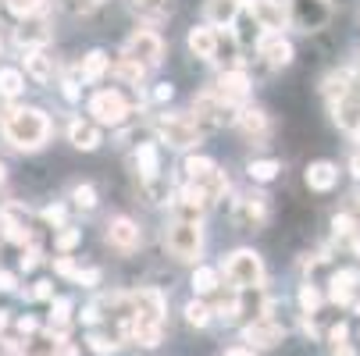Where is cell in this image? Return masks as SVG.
Returning a JSON list of instances; mask_svg holds the SVG:
<instances>
[{
  "mask_svg": "<svg viewBox=\"0 0 360 356\" xmlns=\"http://www.w3.org/2000/svg\"><path fill=\"white\" fill-rule=\"evenodd\" d=\"M132 303H136V310H132V324H129V331H132V338H136L139 345L153 349V345L161 342L165 296H161L158 289H139V292L132 296Z\"/></svg>",
  "mask_w": 360,
  "mask_h": 356,
  "instance_id": "6da1fadb",
  "label": "cell"
},
{
  "mask_svg": "<svg viewBox=\"0 0 360 356\" xmlns=\"http://www.w3.org/2000/svg\"><path fill=\"white\" fill-rule=\"evenodd\" d=\"M50 136V121L36 107H18L4 118V139L15 150H39Z\"/></svg>",
  "mask_w": 360,
  "mask_h": 356,
  "instance_id": "7a4b0ae2",
  "label": "cell"
},
{
  "mask_svg": "<svg viewBox=\"0 0 360 356\" xmlns=\"http://www.w3.org/2000/svg\"><path fill=\"white\" fill-rule=\"evenodd\" d=\"M225 278L239 289H261L264 282V264L253 249H236L232 257L225 261Z\"/></svg>",
  "mask_w": 360,
  "mask_h": 356,
  "instance_id": "3957f363",
  "label": "cell"
},
{
  "mask_svg": "<svg viewBox=\"0 0 360 356\" xmlns=\"http://www.w3.org/2000/svg\"><path fill=\"white\" fill-rule=\"evenodd\" d=\"M168 242V253L175 261H196L200 257V246H203V232L196 221H175L165 235Z\"/></svg>",
  "mask_w": 360,
  "mask_h": 356,
  "instance_id": "277c9868",
  "label": "cell"
},
{
  "mask_svg": "<svg viewBox=\"0 0 360 356\" xmlns=\"http://www.w3.org/2000/svg\"><path fill=\"white\" fill-rule=\"evenodd\" d=\"M125 58L136 61L139 68H153V65H161L165 58V43L158 32H150V29H136L125 43Z\"/></svg>",
  "mask_w": 360,
  "mask_h": 356,
  "instance_id": "5b68a950",
  "label": "cell"
},
{
  "mask_svg": "<svg viewBox=\"0 0 360 356\" xmlns=\"http://www.w3.org/2000/svg\"><path fill=\"white\" fill-rule=\"evenodd\" d=\"M296 29L303 32H314V29H325L328 18H332V8H328V0H289V11Z\"/></svg>",
  "mask_w": 360,
  "mask_h": 356,
  "instance_id": "8992f818",
  "label": "cell"
},
{
  "mask_svg": "<svg viewBox=\"0 0 360 356\" xmlns=\"http://www.w3.org/2000/svg\"><path fill=\"white\" fill-rule=\"evenodd\" d=\"M89 114L100 121V125H122L129 118V104H125V96L118 89H100L93 93L89 100Z\"/></svg>",
  "mask_w": 360,
  "mask_h": 356,
  "instance_id": "52a82bcc",
  "label": "cell"
},
{
  "mask_svg": "<svg viewBox=\"0 0 360 356\" xmlns=\"http://www.w3.org/2000/svg\"><path fill=\"white\" fill-rule=\"evenodd\" d=\"M158 132H161V139H165L168 146H179V150L200 143V128H196V121L179 118V114H165V118H158Z\"/></svg>",
  "mask_w": 360,
  "mask_h": 356,
  "instance_id": "ba28073f",
  "label": "cell"
},
{
  "mask_svg": "<svg viewBox=\"0 0 360 356\" xmlns=\"http://www.w3.org/2000/svg\"><path fill=\"white\" fill-rule=\"evenodd\" d=\"M236 225L246 232H257L268 225V196L264 192H246L236 203Z\"/></svg>",
  "mask_w": 360,
  "mask_h": 356,
  "instance_id": "9c48e42d",
  "label": "cell"
},
{
  "mask_svg": "<svg viewBox=\"0 0 360 356\" xmlns=\"http://www.w3.org/2000/svg\"><path fill=\"white\" fill-rule=\"evenodd\" d=\"M193 111H196V118H200V121H207V125H225V121H236L232 107L225 104V100H218L214 93H203V96H196V100H193Z\"/></svg>",
  "mask_w": 360,
  "mask_h": 356,
  "instance_id": "30bf717a",
  "label": "cell"
},
{
  "mask_svg": "<svg viewBox=\"0 0 360 356\" xmlns=\"http://www.w3.org/2000/svg\"><path fill=\"white\" fill-rule=\"evenodd\" d=\"M250 18L261 29H282L289 15L282 8V0H250Z\"/></svg>",
  "mask_w": 360,
  "mask_h": 356,
  "instance_id": "8fae6325",
  "label": "cell"
},
{
  "mask_svg": "<svg viewBox=\"0 0 360 356\" xmlns=\"http://www.w3.org/2000/svg\"><path fill=\"white\" fill-rule=\"evenodd\" d=\"M108 242H111L115 249H122V253H132V249L139 246V228H136V221H129V218L108 221Z\"/></svg>",
  "mask_w": 360,
  "mask_h": 356,
  "instance_id": "7c38bea8",
  "label": "cell"
},
{
  "mask_svg": "<svg viewBox=\"0 0 360 356\" xmlns=\"http://www.w3.org/2000/svg\"><path fill=\"white\" fill-rule=\"evenodd\" d=\"M189 50H193V58H200V61H214L218 58V32L211 25L189 29Z\"/></svg>",
  "mask_w": 360,
  "mask_h": 356,
  "instance_id": "4fadbf2b",
  "label": "cell"
},
{
  "mask_svg": "<svg viewBox=\"0 0 360 356\" xmlns=\"http://www.w3.org/2000/svg\"><path fill=\"white\" fill-rule=\"evenodd\" d=\"M246 93H250V79L243 75V72H225L221 75V82H218V100H225V104L232 107V104H239V100H246Z\"/></svg>",
  "mask_w": 360,
  "mask_h": 356,
  "instance_id": "5bb4252c",
  "label": "cell"
},
{
  "mask_svg": "<svg viewBox=\"0 0 360 356\" xmlns=\"http://www.w3.org/2000/svg\"><path fill=\"white\" fill-rule=\"evenodd\" d=\"M236 128L246 139H264L268 136V114L261 107H246L243 114H236Z\"/></svg>",
  "mask_w": 360,
  "mask_h": 356,
  "instance_id": "9a60e30c",
  "label": "cell"
},
{
  "mask_svg": "<svg viewBox=\"0 0 360 356\" xmlns=\"http://www.w3.org/2000/svg\"><path fill=\"white\" fill-rule=\"evenodd\" d=\"M335 182H339V168L328 164V161H314L307 168V185L314 192H328V189H335Z\"/></svg>",
  "mask_w": 360,
  "mask_h": 356,
  "instance_id": "2e32d148",
  "label": "cell"
},
{
  "mask_svg": "<svg viewBox=\"0 0 360 356\" xmlns=\"http://www.w3.org/2000/svg\"><path fill=\"white\" fill-rule=\"evenodd\" d=\"M261 58L271 65V68H285L292 61V43L282 39V36H271V39H261Z\"/></svg>",
  "mask_w": 360,
  "mask_h": 356,
  "instance_id": "e0dca14e",
  "label": "cell"
},
{
  "mask_svg": "<svg viewBox=\"0 0 360 356\" xmlns=\"http://www.w3.org/2000/svg\"><path fill=\"white\" fill-rule=\"evenodd\" d=\"M246 342H253V345H264V349H271V345H278V342H282V328H278L275 321L261 317V321H253V324L246 328Z\"/></svg>",
  "mask_w": 360,
  "mask_h": 356,
  "instance_id": "ac0fdd59",
  "label": "cell"
},
{
  "mask_svg": "<svg viewBox=\"0 0 360 356\" xmlns=\"http://www.w3.org/2000/svg\"><path fill=\"white\" fill-rule=\"evenodd\" d=\"M332 111H335V121H339L346 132L360 136V104H356L353 96H346V100H335V104H332Z\"/></svg>",
  "mask_w": 360,
  "mask_h": 356,
  "instance_id": "d6986e66",
  "label": "cell"
},
{
  "mask_svg": "<svg viewBox=\"0 0 360 356\" xmlns=\"http://www.w3.org/2000/svg\"><path fill=\"white\" fill-rule=\"evenodd\" d=\"M25 72L32 75V82H50V75H54V58H46L43 50H29L25 54Z\"/></svg>",
  "mask_w": 360,
  "mask_h": 356,
  "instance_id": "ffe728a7",
  "label": "cell"
},
{
  "mask_svg": "<svg viewBox=\"0 0 360 356\" xmlns=\"http://www.w3.org/2000/svg\"><path fill=\"white\" fill-rule=\"evenodd\" d=\"M68 136H72V146L75 150H96L100 146V128L93 121H72Z\"/></svg>",
  "mask_w": 360,
  "mask_h": 356,
  "instance_id": "44dd1931",
  "label": "cell"
},
{
  "mask_svg": "<svg viewBox=\"0 0 360 356\" xmlns=\"http://www.w3.org/2000/svg\"><path fill=\"white\" fill-rule=\"evenodd\" d=\"M136 164H139V175H143L146 182H153V178H158V171H161L158 146H153V143H143V146H139V154H136Z\"/></svg>",
  "mask_w": 360,
  "mask_h": 356,
  "instance_id": "7402d4cb",
  "label": "cell"
},
{
  "mask_svg": "<svg viewBox=\"0 0 360 356\" xmlns=\"http://www.w3.org/2000/svg\"><path fill=\"white\" fill-rule=\"evenodd\" d=\"M207 18H211V29L214 25H232L239 18V8L232 0H207Z\"/></svg>",
  "mask_w": 360,
  "mask_h": 356,
  "instance_id": "603a6c76",
  "label": "cell"
},
{
  "mask_svg": "<svg viewBox=\"0 0 360 356\" xmlns=\"http://www.w3.org/2000/svg\"><path fill=\"white\" fill-rule=\"evenodd\" d=\"M108 65H111V58L104 54V50H93V54L82 58V79H86V82H96L100 75L108 72Z\"/></svg>",
  "mask_w": 360,
  "mask_h": 356,
  "instance_id": "cb8c5ba5",
  "label": "cell"
},
{
  "mask_svg": "<svg viewBox=\"0 0 360 356\" xmlns=\"http://www.w3.org/2000/svg\"><path fill=\"white\" fill-rule=\"evenodd\" d=\"M353 285H356V275H353V271H339V275L332 278V299H335V303H349Z\"/></svg>",
  "mask_w": 360,
  "mask_h": 356,
  "instance_id": "d4e9b609",
  "label": "cell"
},
{
  "mask_svg": "<svg viewBox=\"0 0 360 356\" xmlns=\"http://www.w3.org/2000/svg\"><path fill=\"white\" fill-rule=\"evenodd\" d=\"M186 171H189L193 185H200L203 178H211V175L218 171V164H214V161H207V157H189V161H186Z\"/></svg>",
  "mask_w": 360,
  "mask_h": 356,
  "instance_id": "484cf974",
  "label": "cell"
},
{
  "mask_svg": "<svg viewBox=\"0 0 360 356\" xmlns=\"http://www.w3.org/2000/svg\"><path fill=\"white\" fill-rule=\"evenodd\" d=\"M111 68H115V75H118L122 82H132V86H139V82H143V75H146V68H139V65H136V61H129V58H118Z\"/></svg>",
  "mask_w": 360,
  "mask_h": 356,
  "instance_id": "4316f807",
  "label": "cell"
},
{
  "mask_svg": "<svg viewBox=\"0 0 360 356\" xmlns=\"http://www.w3.org/2000/svg\"><path fill=\"white\" fill-rule=\"evenodd\" d=\"M136 11L143 18H168L172 15V0H136Z\"/></svg>",
  "mask_w": 360,
  "mask_h": 356,
  "instance_id": "83f0119b",
  "label": "cell"
},
{
  "mask_svg": "<svg viewBox=\"0 0 360 356\" xmlns=\"http://www.w3.org/2000/svg\"><path fill=\"white\" fill-rule=\"evenodd\" d=\"M15 39H18V46H43L50 39V32H46V25H22Z\"/></svg>",
  "mask_w": 360,
  "mask_h": 356,
  "instance_id": "f1b7e54d",
  "label": "cell"
},
{
  "mask_svg": "<svg viewBox=\"0 0 360 356\" xmlns=\"http://www.w3.org/2000/svg\"><path fill=\"white\" fill-rule=\"evenodd\" d=\"M22 86H25V79L18 68H0V96H15V93H22Z\"/></svg>",
  "mask_w": 360,
  "mask_h": 356,
  "instance_id": "f546056e",
  "label": "cell"
},
{
  "mask_svg": "<svg viewBox=\"0 0 360 356\" xmlns=\"http://www.w3.org/2000/svg\"><path fill=\"white\" fill-rule=\"evenodd\" d=\"M186 321H189L193 328L211 324V307H207V303H200V299H193L189 307H186Z\"/></svg>",
  "mask_w": 360,
  "mask_h": 356,
  "instance_id": "4dcf8cb0",
  "label": "cell"
},
{
  "mask_svg": "<svg viewBox=\"0 0 360 356\" xmlns=\"http://www.w3.org/2000/svg\"><path fill=\"white\" fill-rule=\"evenodd\" d=\"M4 4H8V11L18 15V18H32V15L43 11V0H4Z\"/></svg>",
  "mask_w": 360,
  "mask_h": 356,
  "instance_id": "1f68e13d",
  "label": "cell"
},
{
  "mask_svg": "<svg viewBox=\"0 0 360 356\" xmlns=\"http://www.w3.org/2000/svg\"><path fill=\"white\" fill-rule=\"evenodd\" d=\"M193 289H196V292H214V289H218V271H211V268H196V275H193Z\"/></svg>",
  "mask_w": 360,
  "mask_h": 356,
  "instance_id": "d6a6232c",
  "label": "cell"
},
{
  "mask_svg": "<svg viewBox=\"0 0 360 356\" xmlns=\"http://www.w3.org/2000/svg\"><path fill=\"white\" fill-rule=\"evenodd\" d=\"M278 175V161H253L250 164V178L253 182H271Z\"/></svg>",
  "mask_w": 360,
  "mask_h": 356,
  "instance_id": "836d02e7",
  "label": "cell"
},
{
  "mask_svg": "<svg viewBox=\"0 0 360 356\" xmlns=\"http://www.w3.org/2000/svg\"><path fill=\"white\" fill-rule=\"evenodd\" d=\"M300 303H303L307 314H314V310L321 307V292H318L314 285H303V289H300Z\"/></svg>",
  "mask_w": 360,
  "mask_h": 356,
  "instance_id": "e575fe53",
  "label": "cell"
},
{
  "mask_svg": "<svg viewBox=\"0 0 360 356\" xmlns=\"http://www.w3.org/2000/svg\"><path fill=\"white\" fill-rule=\"evenodd\" d=\"M239 25H243V29L236 32V39H239V43H257V39H261V25H257L253 18H243Z\"/></svg>",
  "mask_w": 360,
  "mask_h": 356,
  "instance_id": "d590c367",
  "label": "cell"
},
{
  "mask_svg": "<svg viewBox=\"0 0 360 356\" xmlns=\"http://www.w3.org/2000/svg\"><path fill=\"white\" fill-rule=\"evenodd\" d=\"M72 199L79 203L82 211H93V207H96V192H93V185H79V189L72 192Z\"/></svg>",
  "mask_w": 360,
  "mask_h": 356,
  "instance_id": "8d00e7d4",
  "label": "cell"
},
{
  "mask_svg": "<svg viewBox=\"0 0 360 356\" xmlns=\"http://www.w3.org/2000/svg\"><path fill=\"white\" fill-rule=\"evenodd\" d=\"M86 342H89V349H93V352H100V356H104V352H115V342H111V338H104V335H96V331H93Z\"/></svg>",
  "mask_w": 360,
  "mask_h": 356,
  "instance_id": "74e56055",
  "label": "cell"
},
{
  "mask_svg": "<svg viewBox=\"0 0 360 356\" xmlns=\"http://www.w3.org/2000/svg\"><path fill=\"white\" fill-rule=\"evenodd\" d=\"M50 310H54L50 317H54L58 324H65V321H68V310H72V303H68V299H54V303H50Z\"/></svg>",
  "mask_w": 360,
  "mask_h": 356,
  "instance_id": "f35d334b",
  "label": "cell"
},
{
  "mask_svg": "<svg viewBox=\"0 0 360 356\" xmlns=\"http://www.w3.org/2000/svg\"><path fill=\"white\" fill-rule=\"evenodd\" d=\"M104 0H68V8L72 11H79V15H89V11H96Z\"/></svg>",
  "mask_w": 360,
  "mask_h": 356,
  "instance_id": "ab89813d",
  "label": "cell"
},
{
  "mask_svg": "<svg viewBox=\"0 0 360 356\" xmlns=\"http://www.w3.org/2000/svg\"><path fill=\"white\" fill-rule=\"evenodd\" d=\"M79 239H82V235H79V228H68V232H61V235H58V249H72Z\"/></svg>",
  "mask_w": 360,
  "mask_h": 356,
  "instance_id": "60d3db41",
  "label": "cell"
},
{
  "mask_svg": "<svg viewBox=\"0 0 360 356\" xmlns=\"http://www.w3.org/2000/svg\"><path fill=\"white\" fill-rule=\"evenodd\" d=\"M332 228H335V235H349V232H353V221H349L346 214H339V218L332 221Z\"/></svg>",
  "mask_w": 360,
  "mask_h": 356,
  "instance_id": "b9f144b4",
  "label": "cell"
},
{
  "mask_svg": "<svg viewBox=\"0 0 360 356\" xmlns=\"http://www.w3.org/2000/svg\"><path fill=\"white\" fill-rule=\"evenodd\" d=\"M43 218H46L50 225H61V221H65V207H46Z\"/></svg>",
  "mask_w": 360,
  "mask_h": 356,
  "instance_id": "7bdbcfd3",
  "label": "cell"
},
{
  "mask_svg": "<svg viewBox=\"0 0 360 356\" xmlns=\"http://www.w3.org/2000/svg\"><path fill=\"white\" fill-rule=\"evenodd\" d=\"M54 271H58V275H79V271H75V264H72L68 257H61V261H54Z\"/></svg>",
  "mask_w": 360,
  "mask_h": 356,
  "instance_id": "ee69618b",
  "label": "cell"
},
{
  "mask_svg": "<svg viewBox=\"0 0 360 356\" xmlns=\"http://www.w3.org/2000/svg\"><path fill=\"white\" fill-rule=\"evenodd\" d=\"M36 264H39V249H36V246H32V249H29V253H25V257H22V268H25V271H32V268H36Z\"/></svg>",
  "mask_w": 360,
  "mask_h": 356,
  "instance_id": "f6af8a7d",
  "label": "cell"
},
{
  "mask_svg": "<svg viewBox=\"0 0 360 356\" xmlns=\"http://www.w3.org/2000/svg\"><path fill=\"white\" fill-rule=\"evenodd\" d=\"M32 296H36V299H50V296H54V289H50V282H36Z\"/></svg>",
  "mask_w": 360,
  "mask_h": 356,
  "instance_id": "bcb514c9",
  "label": "cell"
},
{
  "mask_svg": "<svg viewBox=\"0 0 360 356\" xmlns=\"http://www.w3.org/2000/svg\"><path fill=\"white\" fill-rule=\"evenodd\" d=\"M328 338H332L335 345H346V324H335V328L328 331Z\"/></svg>",
  "mask_w": 360,
  "mask_h": 356,
  "instance_id": "7dc6e473",
  "label": "cell"
},
{
  "mask_svg": "<svg viewBox=\"0 0 360 356\" xmlns=\"http://www.w3.org/2000/svg\"><path fill=\"white\" fill-rule=\"evenodd\" d=\"M11 289H15V275L0 271V292H11Z\"/></svg>",
  "mask_w": 360,
  "mask_h": 356,
  "instance_id": "c3c4849f",
  "label": "cell"
},
{
  "mask_svg": "<svg viewBox=\"0 0 360 356\" xmlns=\"http://www.w3.org/2000/svg\"><path fill=\"white\" fill-rule=\"evenodd\" d=\"M75 278H79V282H86V285H96V282H100V271H79Z\"/></svg>",
  "mask_w": 360,
  "mask_h": 356,
  "instance_id": "681fc988",
  "label": "cell"
},
{
  "mask_svg": "<svg viewBox=\"0 0 360 356\" xmlns=\"http://www.w3.org/2000/svg\"><path fill=\"white\" fill-rule=\"evenodd\" d=\"M82 321H86V324H96V321H100V310H96V307H86V310H82Z\"/></svg>",
  "mask_w": 360,
  "mask_h": 356,
  "instance_id": "f907efd6",
  "label": "cell"
},
{
  "mask_svg": "<svg viewBox=\"0 0 360 356\" xmlns=\"http://www.w3.org/2000/svg\"><path fill=\"white\" fill-rule=\"evenodd\" d=\"M18 331H22V335L36 331V321H32V317H22V321H18Z\"/></svg>",
  "mask_w": 360,
  "mask_h": 356,
  "instance_id": "816d5d0a",
  "label": "cell"
},
{
  "mask_svg": "<svg viewBox=\"0 0 360 356\" xmlns=\"http://www.w3.org/2000/svg\"><path fill=\"white\" fill-rule=\"evenodd\" d=\"M172 93H175V89L165 82V86H158V93H153V96H158V100H172Z\"/></svg>",
  "mask_w": 360,
  "mask_h": 356,
  "instance_id": "f5cc1de1",
  "label": "cell"
},
{
  "mask_svg": "<svg viewBox=\"0 0 360 356\" xmlns=\"http://www.w3.org/2000/svg\"><path fill=\"white\" fill-rule=\"evenodd\" d=\"M225 356H253V352H250V349H243V345H236V349H229Z\"/></svg>",
  "mask_w": 360,
  "mask_h": 356,
  "instance_id": "db71d44e",
  "label": "cell"
},
{
  "mask_svg": "<svg viewBox=\"0 0 360 356\" xmlns=\"http://www.w3.org/2000/svg\"><path fill=\"white\" fill-rule=\"evenodd\" d=\"M335 356H356V352H353L349 345H339V352H335Z\"/></svg>",
  "mask_w": 360,
  "mask_h": 356,
  "instance_id": "11a10c76",
  "label": "cell"
},
{
  "mask_svg": "<svg viewBox=\"0 0 360 356\" xmlns=\"http://www.w3.org/2000/svg\"><path fill=\"white\" fill-rule=\"evenodd\" d=\"M4 328H8V314H4V310H0V331H4Z\"/></svg>",
  "mask_w": 360,
  "mask_h": 356,
  "instance_id": "9f6ffc18",
  "label": "cell"
},
{
  "mask_svg": "<svg viewBox=\"0 0 360 356\" xmlns=\"http://www.w3.org/2000/svg\"><path fill=\"white\" fill-rule=\"evenodd\" d=\"M353 175H360V154L353 157Z\"/></svg>",
  "mask_w": 360,
  "mask_h": 356,
  "instance_id": "6f0895ef",
  "label": "cell"
},
{
  "mask_svg": "<svg viewBox=\"0 0 360 356\" xmlns=\"http://www.w3.org/2000/svg\"><path fill=\"white\" fill-rule=\"evenodd\" d=\"M4 178H8V171H4V164H0V185H4Z\"/></svg>",
  "mask_w": 360,
  "mask_h": 356,
  "instance_id": "680465c9",
  "label": "cell"
},
{
  "mask_svg": "<svg viewBox=\"0 0 360 356\" xmlns=\"http://www.w3.org/2000/svg\"><path fill=\"white\" fill-rule=\"evenodd\" d=\"M353 253H356V257H360V239H356V242H353Z\"/></svg>",
  "mask_w": 360,
  "mask_h": 356,
  "instance_id": "91938a15",
  "label": "cell"
},
{
  "mask_svg": "<svg viewBox=\"0 0 360 356\" xmlns=\"http://www.w3.org/2000/svg\"><path fill=\"white\" fill-rule=\"evenodd\" d=\"M232 4H236V8H239V4H243V0H232Z\"/></svg>",
  "mask_w": 360,
  "mask_h": 356,
  "instance_id": "94428289",
  "label": "cell"
},
{
  "mask_svg": "<svg viewBox=\"0 0 360 356\" xmlns=\"http://www.w3.org/2000/svg\"><path fill=\"white\" fill-rule=\"evenodd\" d=\"M0 46H4V43H0Z\"/></svg>",
  "mask_w": 360,
  "mask_h": 356,
  "instance_id": "6125c7cd",
  "label": "cell"
}]
</instances>
